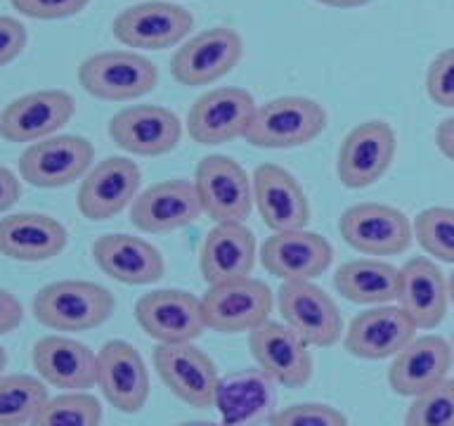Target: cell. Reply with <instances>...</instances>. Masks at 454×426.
I'll return each mask as SVG.
<instances>
[{
	"instance_id": "obj_23",
	"label": "cell",
	"mask_w": 454,
	"mask_h": 426,
	"mask_svg": "<svg viewBox=\"0 0 454 426\" xmlns=\"http://www.w3.org/2000/svg\"><path fill=\"white\" fill-rule=\"evenodd\" d=\"M414 336L417 327L400 305H374L350 320L343 346L360 360H386L395 358Z\"/></svg>"
},
{
	"instance_id": "obj_38",
	"label": "cell",
	"mask_w": 454,
	"mask_h": 426,
	"mask_svg": "<svg viewBox=\"0 0 454 426\" xmlns=\"http://www.w3.org/2000/svg\"><path fill=\"white\" fill-rule=\"evenodd\" d=\"M10 5L28 20L55 21L76 17L90 5V0H10Z\"/></svg>"
},
{
	"instance_id": "obj_27",
	"label": "cell",
	"mask_w": 454,
	"mask_h": 426,
	"mask_svg": "<svg viewBox=\"0 0 454 426\" xmlns=\"http://www.w3.org/2000/svg\"><path fill=\"white\" fill-rule=\"evenodd\" d=\"M92 258L106 277L130 287L154 284L166 272L161 251L135 234H102L92 244Z\"/></svg>"
},
{
	"instance_id": "obj_15",
	"label": "cell",
	"mask_w": 454,
	"mask_h": 426,
	"mask_svg": "<svg viewBox=\"0 0 454 426\" xmlns=\"http://www.w3.org/2000/svg\"><path fill=\"white\" fill-rule=\"evenodd\" d=\"M248 351L258 369L284 389H303L312 379L310 346L284 322L268 320L248 332Z\"/></svg>"
},
{
	"instance_id": "obj_8",
	"label": "cell",
	"mask_w": 454,
	"mask_h": 426,
	"mask_svg": "<svg viewBox=\"0 0 454 426\" xmlns=\"http://www.w3.org/2000/svg\"><path fill=\"white\" fill-rule=\"evenodd\" d=\"M192 28L194 14L187 7L166 0H145L126 7L114 17L112 24L114 38L135 52L180 45Z\"/></svg>"
},
{
	"instance_id": "obj_44",
	"label": "cell",
	"mask_w": 454,
	"mask_h": 426,
	"mask_svg": "<svg viewBox=\"0 0 454 426\" xmlns=\"http://www.w3.org/2000/svg\"><path fill=\"white\" fill-rule=\"evenodd\" d=\"M180 426H225L223 424V422H208V419H201V422H184V424H180Z\"/></svg>"
},
{
	"instance_id": "obj_7",
	"label": "cell",
	"mask_w": 454,
	"mask_h": 426,
	"mask_svg": "<svg viewBox=\"0 0 454 426\" xmlns=\"http://www.w3.org/2000/svg\"><path fill=\"white\" fill-rule=\"evenodd\" d=\"M244 38L230 27H211L192 36L170 57V76L184 88L211 85L241 62Z\"/></svg>"
},
{
	"instance_id": "obj_21",
	"label": "cell",
	"mask_w": 454,
	"mask_h": 426,
	"mask_svg": "<svg viewBox=\"0 0 454 426\" xmlns=\"http://www.w3.org/2000/svg\"><path fill=\"white\" fill-rule=\"evenodd\" d=\"M204 216L192 180L170 178L149 185L130 204V223L147 234H166L192 225Z\"/></svg>"
},
{
	"instance_id": "obj_4",
	"label": "cell",
	"mask_w": 454,
	"mask_h": 426,
	"mask_svg": "<svg viewBox=\"0 0 454 426\" xmlns=\"http://www.w3.org/2000/svg\"><path fill=\"white\" fill-rule=\"evenodd\" d=\"M194 190L204 216L218 223H244L254 211V183L239 162L208 154L194 169Z\"/></svg>"
},
{
	"instance_id": "obj_14",
	"label": "cell",
	"mask_w": 454,
	"mask_h": 426,
	"mask_svg": "<svg viewBox=\"0 0 454 426\" xmlns=\"http://www.w3.org/2000/svg\"><path fill=\"white\" fill-rule=\"evenodd\" d=\"M154 369L163 386L184 405L194 410H208L215 405L218 390V367L208 355L194 343L159 346L152 353Z\"/></svg>"
},
{
	"instance_id": "obj_13",
	"label": "cell",
	"mask_w": 454,
	"mask_h": 426,
	"mask_svg": "<svg viewBox=\"0 0 454 426\" xmlns=\"http://www.w3.org/2000/svg\"><path fill=\"white\" fill-rule=\"evenodd\" d=\"M277 311L308 346H333L343 334L339 305L315 282H282L277 289Z\"/></svg>"
},
{
	"instance_id": "obj_26",
	"label": "cell",
	"mask_w": 454,
	"mask_h": 426,
	"mask_svg": "<svg viewBox=\"0 0 454 426\" xmlns=\"http://www.w3.org/2000/svg\"><path fill=\"white\" fill-rule=\"evenodd\" d=\"M277 383L255 367L220 376L215 405L225 426H268L275 417Z\"/></svg>"
},
{
	"instance_id": "obj_30",
	"label": "cell",
	"mask_w": 454,
	"mask_h": 426,
	"mask_svg": "<svg viewBox=\"0 0 454 426\" xmlns=\"http://www.w3.org/2000/svg\"><path fill=\"white\" fill-rule=\"evenodd\" d=\"M254 233L244 223H218L204 237L199 251V270L206 284H220L251 277L255 268Z\"/></svg>"
},
{
	"instance_id": "obj_35",
	"label": "cell",
	"mask_w": 454,
	"mask_h": 426,
	"mask_svg": "<svg viewBox=\"0 0 454 426\" xmlns=\"http://www.w3.org/2000/svg\"><path fill=\"white\" fill-rule=\"evenodd\" d=\"M404 426H454V379L414 398L404 412Z\"/></svg>"
},
{
	"instance_id": "obj_9",
	"label": "cell",
	"mask_w": 454,
	"mask_h": 426,
	"mask_svg": "<svg viewBox=\"0 0 454 426\" xmlns=\"http://www.w3.org/2000/svg\"><path fill=\"white\" fill-rule=\"evenodd\" d=\"M135 320L149 339L161 346L194 343L208 329L201 298L183 289H154L135 304Z\"/></svg>"
},
{
	"instance_id": "obj_17",
	"label": "cell",
	"mask_w": 454,
	"mask_h": 426,
	"mask_svg": "<svg viewBox=\"0 0 454 426\" xmlns=\"http://www.w3.org/2000/svg\"><path fill=\"white\" fill-rule=\"evenodd\" d=\"M142 183V170L128 156H106L92 166L78 187V211L92 223L116 218L133 204Z\"/></svg>"
},
{
	"instance_id": "obj_25",
	"label": "cell",
	"mask_w": 454,
	"mask_h": 426,
	"mask_svg": "<svg viewBox=\"0 0 454 426\" xmlns=\"http://www.w3.org/2000/svg\"><path fill=\"white\" fill-rule=\"evenodd\" d=\"M31 362L43 382L67 393L98 386V353L62 334H50L35 341Z\"/></svg>"
},
{
	"instance_id": "obj_5",
	"label": "cell",
	"mask_w": 454,
	"mask_h": 426,
	"mask_svg": "<svg viewBox=\"0 0 454 426\" xmlns=\"http://www.w3.org/2000/svg\"><path fill=\"white\" fill-rule=\"evenodd\" d=\"M339 233L348 247L369 256H400L414 241V225L400 209L379 201L348 206L339 218Z\"/></svg>"
},
{
	"instance_id": "obj_40",
	"label": "cell",
	"mask_w": 454,
	"mask_h": 426,
	"mask_svg": "<svg viewBox=\"0 0 454 426\" xmlns=\"http://www.w3.org/2000/svg\"><path fill=\"white\" fill-rule=\"evenodd\" d=\"M24 320V308L21 301L14 296L12 291H7L0 287V336L3 334L14 332Z\"/></svg>"
},
{
	"instance_id": "obj_39",
	"label": "cell",
	"mask_w": 454,
	"mask_h": 426,
	"mask_svg": "<svg viewBox=\"0 0 454 426\" xmlns=\"http://www.w3.org/2000/svg\"><path fill=\"white\" fill-rule=\"evenodd\" d=\"M28 41L27 27L14 17L0 14V69L24 52Z\"/></svg>"
},
{
	"instance_id": "obj_18",
	"label": "cell",
	"mask_w": 454,
	"mask_h": 426,
	"mask_svg": "<svg viewBox=\"0 0 454 426\" xmlns=\"http://www.w3.org/2000/svg\"><path fill=\"white\" fill-rule=\"evenodd\" d=\"M262 268L282 282H315L332 265L333 248L319 233H272L258 251Z\"/></svg>"
},
{
	"instance_id": "obj_45",
	"label": "cell",
	"mask_w": 454,
	"mask_h": 426,
	"mask_svg": "<svg viewBox=\"0 0 454 426\" xmlns=\"http://www.w3.org/2000/svg\"><path fill=\"white\" fill-rule=\"evenodd\" d=\"M5 367H7V353H5V348L0 346V376H3Z\"/></svg>"
},
{
	"instance_id": "obj_32",
	"label": "cell",
	"mask_w": 454,
	"mask_h": 426,
	"mask_svg": "<svg viewBox=\"0 0 454 426\" xmlns=\"http://www.w3.org/2000/svg\"><path fill=\"white\" fill-rule=\"evenodd\" d=\"M48 400L41 376H0V426H28Z\"/></svg>"
},
{
	"instance_id": "obj_37",
	"label": "cell",
	"mask_w": 454,
	"mask_h": 426,
	"mask_svg": "<svg viewBox=\"0 0 454 426\" xmlns=\"http://www.w3.org/2000/svg\"><path fill=\"white\" fill-rule=\"evenodd\" d=\"M426 95L433 105L454 109V48L435 55L426 71Z\"/></svg>"
},
{
	"instance_id": "obj_42",
	"label": "cell",
	"mask_w": 454,
	"mask_h": 426,
	"mask_svg": "<svg viewBox=\"0 0 454 426\" xmlns=\"http://www.w3.org/2000/svg\"><path fill=\"white\" fill-rule=\"evenodd\" d=\"M435 145H438L440 154L454 162V116L440 121V126L435 128Z\"/></svg>"
},
{
	"instance_id": "obj_19",
	"label": "cell",
	"mask_w": 454,
	"mask_h": 426,
	"mask_svg": "<svg viewBox=\"0 0 454 426\" xmlns=\"http://www.w3.org/2000/svg\"><path fill=\"white\" fill-rule=\"evenodd\" d=\"M98 386L112 407L137 414L149 400V372L140 351L123 339L106 341L98 351Z\"/></svg>"
},
{
	"instance_id": "obj_6",
	"label": "cell",
	"mask_w": 454,
	"mask_h": 426,
	"mask_svg": "<svg viewBox=\"0 0 454 426\" xmlns=\"http://www.w3.org/2000/svg\"><path fill=\"white\" fill-rule=\"evenodd\" d=\"M206 327L220 334L254 332L268 322L275 308V294L255 277L211 284L201 296Z\"/></svg>"
},
{
	"instance_id": "obj_16",
	"label": "cell",
	"mask_w": 454,
	"mask_h": 426,
	"mask_svg": "<svg viewBox=\"0 0 454 426\" xmlns=\"http://www.w3.org/2000/svg\"><path fill=\"white\" fill-rule=\"evenodd\" d=\"M109 138L128 154L161 156L180 145L183 123L168 106L130 105L109 119Z\"/></svg>"
},
{
	"instance_id": "obj_2",
	"label": "cell",
	"mask_w": 454,
	"mask_h": 426,
	"mask_svg": "<svg viewBox=\"0 0 454 426\" xmlns=\"http://www.w3.org/2000/svg\"><path fill=\"white\" fill-rule=\"evenodd\" d=\"M326 119V109L317 99L284 95L258 105L244 140L261 149L303 147L322 135Z\"/></svg>"
},
{
	"instance_id": "obj_1",
	"label": "cell",
	"mask_w": 454,
	"mask_h": 426,
	"mask_svg": "<svg viewBox=\"0 0 454 426\" xmlns=\"http://www.w3.org/2000/svg\"><path fill=\"white\" fill-rule=\"evenodd\" d=\"M114 311L112 291L88 280L50 282L34 296V318L55 332H88L105 325Z\"/></svg>"
},
{
	"instance_id": "obj_11",
	"label": "cell",
	"mask_w": 454,
	"mask_h": 426,
	"mask_svg": "<svg viewBox=\"0 0 454 426\" xmlns=\"http://www.w3.org/2000/svg\"><path fill=\"white\" fill-rule=\"evenodd\" d=\"M95 147L81 135H52L28 145L20 156V176L34 187L57 190L88 176Z\"/></svg>"
},
{
	"instance_id": "obj_31",
	"label": "cell",
	"mask_w": 454,
	"mask_h": 426,
	"mask_svg": "<svg viewBox=\"0 0 454 426\" xmlns=\"http://www.w3.org/2000/svg\"><path fill=\"white\" fill-rule=\"evenodd\" d=\"M333 289L357 305L397 304L400 268L383 258H355L333 272Z\"/></svg>"
},
{
	"instance_id": "obj_46",
	"label": "cell",
	"mask_w": 454,
	"mask_h": 426,
	"mask_svg": "<svg viewBox=\"0 0 454 426\" xmlns=\"http://www.w3.org/2000/svg\"><path fill=\"white\" fill-rule=\"evenodd\" d=\"M447 280H450V301H452V304H454V272L450 277H447Z\"/></svg>"
},
{
	"instance_id": "obj_22",
	"label": "cell",
	"mask_w": 454,
	"mask_h": 426,
	"mask_svg": "<svg viewBox=\"0 0 454 426\" xmlns=\"http://www.w3.org/2000/svg\"><path fill=\"white\" fill-rule=\"evenodd\" d=\"M254 206L272 233L303 230L310 223V201L294 173L279 163H261L251 176Z\"/></svg>"
},
{
	"instance_id": "obj_20",
	"label": "cell",
	"mask_w": 454,
	"mask_h": 426,
	"mask_svg": "<svg viewBox=\"0 0 454 426\" xmlns=\"http://www.w3.org/2000/svg\"><path fill=\"white\" fill-rule=\"evenodd\" d=\"M76 114V99L67 91H34L12 99L0 112V138L7 142H38L57 135Z\"/></svg>"
},
{
	"instance_id": "obj_3",
	"label": "cell",
	"mask_w": 454,
	"mask_h": 426,
	"mask_svg": "<svg viewBox=\"0 0 454 426\" xmlns=\"http://www.w3.org/2000/svg\"><path fill=\"white\" fill-rule=\"evenodd\" d=\"M78 83L88 95L105 102H133L154 91L159 69L135 50H105L81 62Z\"/></svg>"
},
{
	"instance_id": "obj_10",
	"label": "cell",
	"mask_w": 454,
	"mask_h": 426,
	"mask_svg": "<svg viewBox=\"0 0 454 426\" xmlns=\"http://www.w3.org/2000/svg\"><path fill=\"white\" fill-rule=\"evenodd\" d=\"M395 152L397 135L388 121H362L340 142L336 176L348 190H364L388 173Z\"/></svg>"
},
{
	"instance_id": "obj_43",
	"label": "cell",
	"mask_w": 454,
	"mask_h": 426,
	"mask_svg": "<svg viewBox=\"0 0 454 426\" xmlns=\"http://www.w3.org/2000/svg\"><path fill=\"white\" fill-rule=\"evenodd\" d=\"M315 3L326 7H336V10H353V7L367 5L372 0H315Z\"/></svg>"
},
{
	"instance_id": "obj_12",
	"label": "cell",
	"mask_w": 454,
	"mask_h": 426,
	"mask_svg": "<svg viewBox=\"0 0 454 426\" xmlns=\"http://www.w3.org/2000/svg\"><path fill=\"white\" fill-rule=\"evenodd\" d=\"M255 109L258 105L251 92L237 85H220L194 99L187 114V133L206 147L247 138Z\"/></svg>"
},
{
	"instance_id": "obj_34",
	"label": "cell",
	"mask_w": 454,
	"mask_h": 426,
	"mask_svg": "<svg viewBox=\"0 0 454 426\" xmlns=\"http://www.w3.org/2000/svg\"><path fill=\"white\" fill-rule=\"evenodd\" d=\"M414 240L435 261L454 265V209L431 206L411 220Z\"/></svg>"
},
{
	"instance_id": "obj_24",
	"label": "cell",
	"mask_w": 454,
	"mask_h": 426,
	"mask_svg": "<svg viewBox=\"0 0 454 426\" xmlns=\"http://www.w3.org/2000/svg\"><path fill=\"white\" fill-rule=\"evenodd\" d=\"M452 362L454 351L450 341L438 334L414 336L390 362L388 386L397 396L417 398L445 382Z\"/></svg>"
},
{
	"instance_id": "obj_41",
	"label": "cell",
	"mask_w": 454,
	"mask_h": 426,
	"mask_svg": "<svg viewBox=\"0 0 454 426\" xmlns=\"http://www.w3.org/2000/svg\"><path fill=\"white\" fill-rule=\"evenodd\" d=\"M21 197V183L20 178L14 176L12 170L0 166V213L10 211Z\"/></svg>"
},
{
	"instance_id": "obj_33",
	"label": "cell",
	"mask_w": 454,
	"mask_h": 426,
	"mask_svg": "<svg viewBox=\"0 0 454 426\" xmlns=\"http://www.w3.org/2000/svg\"><path fill=\"white\" fill-rule=\"evenodd\" d=\"M102 405L88 390L48 398L28 426H99Z\"/></svg>"
},
{
	"instance_id": "obj_36",
	"label": "cell",
	"mask_w": 454,
	"mask_h": 426,
	"mask_svg": "<svg viewBox=\"0 0 454 426\" xmlns=\"http://www.w3.org/2000/svg\"><path fill=\"white\" fill-rule=\"evenodd\" d=\"M268 426H348V417L326 403H296L277 410Z\"/></svg>"
},
{
	"instance_id": "obj_28",
	"label": "cell",
	"mask_w": 454,
	"mask_h": 426,
	"mask_svg": "<svg viewBox=\"0 0 454 426\" xmlns=\"http://www.w3.org/2000/svg\"><path fill=\"white\" fill-rule=\"evenodd\" d=\"M397 305L417 329H435L450 308V280L426 256H414L400 268Z\"/></svg>"
},
{
	"instance_id": "obj_29",
	"label": "cell",
	"mask_w": 454,
	"mask_h": 426,
	"mask_svg": "<svg viewBox=\"0 0 454 426\" xmlns=\"http://www.w3.org/2000/svg\"><path fill=\"white\" fill-rule=\"evenodd\" d=\"M69 244L67 227L48 213H12L0 218V256L20 263L52 261Z\"/></svg>"
}]
</instances>
